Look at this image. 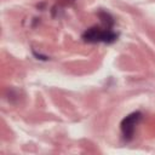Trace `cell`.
Wrapping results in <instances>:
<instances>
[{
	"label": "cell",
	"mask_w": 155,
	"mask_h": 155,
	"mask_svg": "<svg viewBox=\"0 0 155 155\" xmlns=\"http://www.w3.org/2000/svg\"><path fill=\"white\" fill-rule=\"evenodd\" d=\"M98 17L102 21V25H93L86 29L82 34V40L88 44H113L117 40L119 34L113 29L114 18L107 11H99Z\"/></svg>",
	"instance_id": "6da1fadb"
},
{
	"label": "cell",
	"mask_w": 155,
	"mask_h": 155,
	"mask_svg": "<svg viewBox=\"0 0 155 155\" xmlns=\"http://www.w3.org/2000/svg\"><path fill=\"white\" fill-rule=\"evenodd\" d=\"M142 117H143V115L140 111H133L122 119V121L120 124V128H121V134H122L124 140L130 142L133 139L136 128H137L138 124L140 122Z\"/></svg>",
	"instance_id": "7a4b0ae2"
}]
</instances>
